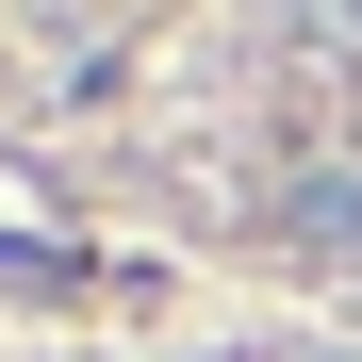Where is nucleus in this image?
Masks as SVG:
<instances>
[{
    "instance_id": "obj_2",
    "label": "nucleus",
    "mask_w": 362,
    "mask_h": 362,
    "mask_svg": "<svg viewBox=\"0 0 362 362\" xmlns=\"http://www.w3.org/2000/svg\"><path fill=\"white\" fill-rule=\"evenodd\" d=\"M280 33L313 49V66H362V0H280Z\"/></svg>"
},
{
    "instance_id": "obj_4",
    "label": "nucleus",
    "mask_w": 362,
    "mask_h": 362,
    "mask_svg": "<svg viewBox=\"0 0 362 362\" xmlns=\"http://www.w3.org/2000/svg\"><path fill=\"white\" fill-rule=\"evenodd\" d=\"M329 362H346V346H329Z\"/></svg>"
},
{
    "instance_id": "obj_3",
    "label": "nucleus",
    "mask_w": 362,
    "mask_h": 362,
    "mask_svg": "<svg viewBox=\"0 0 362 362\" xmlns=\"http://www.w3.org/2000/svg\"><path fill=\"white\" fill-rule=\"evenodd\" d=\"M0 296H66V264L49 247H0Z\"/></svg>"
},
{
    "instance_id": "obj_1",
    "label": "nucleus",
    "mask_w": 362,
    "mask_h": 362,
    "mask_svg": "<svg viewBox=\"0 0 362 362\" xmlns=\"http://www.w3.org/2000/svg\"><path fill=\"white\" fill-rule=\"evenodd\" d=\"M280 247L296 264H362V165H296L280 181Z\"/></svg>"
}]
</instances>
